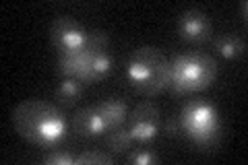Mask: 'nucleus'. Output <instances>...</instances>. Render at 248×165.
Instances as JSON below:
<instances>
[{
    "mask_svg": "<svg viewBox=\"0 0 248 165\" xmlns=\"http://www.w3.org/2000/svg\"><path fill=\"white\" fill-rule=\"evenodd\" d=\"M15 130L40 149H56L68 132L66 116L42 99H25L13 112Z\"/></svg>",
    "mask_w": 248,
    "mask_h": 165,
    "instance_id": "obj_1",
    "label": "nucleus"
},
{
    "mask_svg": "<svg viewBox=\"0 0 248 165\" xmlns=\"http://www.w3.org/2000/svg\"><path fill=\"white\" fill-rule=\"evenodd\" d=\"M217 78V62L205 52H184L170 62V85L172 95L182 97L209 89Z\"/></svg>",
    "mask_w": 248,
    "mask_h": 165,
    "instance_id": "obj_2",
    "label": "nucleus"
},
{
    "mask_svg": "<svg viewBox=\"0 0 248 165\" xmlns=\"http://www.w3.org/2000/svg\"><path fill=\"white\" fill-rule=\"evenodd\" d=\"M126 76L133 87L147 97L166 91L170 85V60L153 45H141L128 58Z\"/></svg>",
    "mask_w": 248,
    "mask_h": 165,
    "instance_id": "obj_3",
    "label": "nucleus"
},
{
    "mask_svg": "<svg viewBox=\"0 0 248 165\" xmlns=\"http://www.w3.org/2000/svg\"><path fill=\"white\" fill-rule=\"evenodd\" d=\"M180 126L182 132H186V136L203 151L215 147L221 135V122L217 109L207 101L199 99L188 101L184 105L180 116Z\"/></svg>",
    "mask_w": 248,
    "mask_h": 165,
    "instance_id": "obj_4",
    "label": "nucleus"
},
{
    "mask_svg": "<svg viewBox=\"0 0 248 165\" xmlns=\"http://www.w3.org/2000/svg\"><path fill=\"white\" fill-rule=\"evenodd\" d=\"M50 39L52 45L58 50V54H77L87 50L89 31H85L81 23H77L73 17L60 15V17L52 21Z\"/></svg>",
    "mask_w": 248,
    "mask_h": 165,
    "instance_id": "obj_5",
    "label": "nucleus"
},
{
    "mask_svg": "<svg viewBox=\"0 0 248 165\" xmlns=\"http://www.w3.org/2000/svg\"><path fill=\"white\" fill-rule=\"evenodd\" d=\"M128 132L135 143L149 145L159 135V109L153 101L139 104L133 114H128Z\"/></svg>",
    "mask_w": 248,
    "mask_h": 165,
    "instance_id": "obj_6",
    "label": "nucleus"
},
{
    "mask_svg": "<svg viewBox=\"0 0 248 165\" xmlns=\"http://www.w3.org/2000/svg\"><path fill=\"white\" fill-rule=\"evenodd\" d=\"M178 33L184 42L190 44H205L211 37V21L203 11L190 9L178 17Z\"/></svg>",
    "mask_w": 248,
    "mask_h": 165,
    "instance_id": "obj_7",
    "label": "nucleus"
},
{
    "mask_svg": "<svg viewBox=\"0 0 248 165\" xmlns=\"http://www.w3.org/2000/svg\"><path fill=\"white\" fill-rule=\"evenodd\" d=\"M91 50H83L77 54H60L56 62L58 75L64 78H79L83 85H93L91 83Z\"/></svg>",
    "mask_w": 248,
    "mask_h": 165,
    "instance_id": "obj_8",
    "label": "nucleus"
},
{
    "mask_svg": "<svg viewBox=\"0 0 248 165\" xmlns=\"http://www.w3.org/2000/svg\"><path fill=\"white\" fill-rule=\"evenodd\" d=\"M73 126H75L77 135L83 136V138L102 136L104 132L108 130L104 118H102V114H99V109H97V105L79 109V112L75 114V118H73Z\"/></svg>",
    "mask_w": 248,
    "mask_h": 165,
    "instance_id": "obj_9",
    "label": "nucleus"
},
{
    "mask_svg": "<svg viewBox=\"0 0 248 165\" xmlns=\"http://www.w3.org/2000/svg\"><path fill=\"white\" fill-rule=\"evenodd\" d=\"M99 114H102L104 122H106V128L108 130H114V128H120L124 126V122L128 120V109H126V104L116 97H110V99H104L102 104L97 105Z\"/></svg>",
    "mask_w": 248,
    "mask_h": 165,
    "instance_id": "obj_10",
    "label": "nucleus"
},
{
    "mask_svg": "<svg viewBox=\"0 0 248 165\" xmlns=\"http://www.w3.org/2000/svg\"><path fill=\"white\" fill-rule=\"evenodd\" d=\"M213 45H215V50L228 60L240 58L246 50L244 37H240L238 33H221L219 37L213 39Z\"/></svg>",
    "mask_w": 248,
    "mask_h": 165,
    "instance_id": "obj_11",
    "label": "nucleus"
},
{
    "mask_svg": "<svg viewBox=\"0 0 248 165\" xmlns=\"http://www.w3.org/2000/svg\"><path fill=\"white\" fill-rule=\"evenodd\" d=\"M133 136H130V132L128 128H114L108 132V136H106V147H108V151L114 153V155H124V153H128L130 149H133Z\"/></svg>",
    "mask_w": 248,
    "mask_h": 165,
    "instance_id": "obj_12",
    "label": "nucleus"
},
{
    "mask_svg": "<svg viewBox=\"0 0 248 165\" xmlns=\"http://www.w3.org/2000/svg\"><path fill=\"white\" fill-rule=\"evenodd\" d=\"M81 95H83V83L79 78H62L56 89V97L62 105H75Z\"/></svg>",
    "mask_w": 248,
    "mask_h": 165,
    "instance_id": "obj_13",
    "label": "nucleus"
},
{
    "mask_svg": "<svg viewBox=\"0 0 248 165\" xmlns=\"http://www.w3.org/2000/svg\"><path fill=\"white\" fill-rule=\"evenodd\" d=\"M112 68H114V60L108 52L93 54V58H91V83L95 85V83L102 81V78H106L112 73Z\"/></svg>",
    "mask_w": 248,
    "mask_h": 165,
    "instance_id": "obj_14",
    "label": "nucleus"
},
{
    "mask_svg": "<svg viewBox=\"0 0 248 165\" xmlns=\"http://www.w3.org/2000/svg\"><path fill=\"white\" fill-rule=\"evenodd\" d=\"M77 165H112L114 157L110 153H102V151H85L79 157H75Z\"/></svg>",
    "mask_w": 248,
    "mask_h": 165,
    "instance_id": "obj_15",
    "label": "nucleus"
},
{
    "mask_svg": "<svg viewBox=\"0 0 248 165\" xmlns=\"http://www.w3.org/2000/svg\"><path fill=\"white\" fill-rule=\"evenodd\" d=\"M108 44H110V37L104 29H93L89 31V39H87V50H91L93 54L97 52H106Z\"/></svg>",
    "mask_w": 248,
    "mask_h": 165,
    "instance_id": "obj_16",
    "label": "nucleus"
},
{
    "mask_svg": "<svg viewBox=\"0 0 248 165\" xmlns=\"http://www.w3.org/2000/svg\"><path fill=\"white\" fill-rule=\"evenodd\" d=\"M128 161L135 165H151L159 161V155L153 151H133L128 155Z\"/></svg>",
    "mask_w": 248,
    "mask_h": 165,
    "instance_id": "obj_17",
    "label": "nucleus"
},
{
    "mask_svg": "<svg viewBox=\"0 0 248 165\" xmlns=\"http://www.w3.org/2000/svg\"><path fill=\"white\" fill-rule=\"evenodd\" d=\"M46 163H48V165H71V163H75V157L68 151H58V149H52V153L46 157Z\"/></svg>",
    "mask_w": 248,
    "mask_h": 165,
    "instance_id": "obj_18",
    "label": "nucleus"
},
{
    "mask_svg": "<svg viewBox=\"0 0 248 165\" xmlns=\"http://www.w3.org/2000/svg\"><path fill=\"white\" fill-rule=\"evenodd\" d=\"M164 132L168 136H176L178 135V124L174 120H166L164 122Z\"/></svg>",
    "mask_w": 248,
    "mask_h": 165,
    "instance_id": "obj_19",
    "label": "nucleus"
},
{
    "mask_svg": "<svg viewBox=\"0 0 248 165\" xmlns=\"http://www.w3.org/2000/svg\"><path fill=\"white\" fill-rule=\"evenodd\" d=\"M246 9H248V4L240 2V15H242V21H246Z\"/></svg>",
    "mask_w": 248,
    "mask_h": 165,
    "instance_id": "obj_20",
    "label": "nucleus"
}]
</instances>
